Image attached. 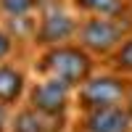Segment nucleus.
<instances>
[{
  "instance_id": "obj_1",
  "label": "nucleus",
  "mask_w": 132,
  "mask_h": 132,
  "mask_svg": "<svg viewBox=\"0 0 132 132\" xmlns=\"http://www.w3.org/2000/svg\"><path fill=\"white\" fill-rule=\"evenodd\" d=\"M35 69L40 77H53L77 90L95 74V56L79 42H63V45L42 48Z\"/></svg>"
},
{
  "instance_id": "obj_2",
  "label": "nucleus",
  "mask_w": 132,
  "mask_h": 132,
  "mask_svg": "<svg viewBox=\"0 0 132 132\" xmlns=\"http://www.w3.org/2000/svg\"><path fill=\"white\" fill-rule=\"evenodd\" d=\"M132 93V79L119 71H103L93 74L85 85L74 93V111H95V108H111V106H127Z\"/></svg>"
},
{
  "instance_id": "obj_3",
  "label": "nucleus",
  "mask_w": 132,
  "mask_h": 132,
  "mask_svg": "<svg viewBox=\"0 0 132 132\" xmlns=\"http://www.w3.org/2000/svg\"><path fill=\"white\" fill-rule=\"evenodd\" d=\"M132 35V21L127 16H87L79 21L77 40L85 50L98 58H108L111 53Z\"/></svg>"
},
{
  "instance_id": "obj_4",
  "label": "nucleus",
  "mask_w": 132,
  "mask_h": 132,
  "mask_svg": "<svg viewBox=\"0 0 132 132\" xmlns=\"http://www.w3.org/2000/svg\"><path fill=\"white\" fill-rule=\"evenodd\" d=\"M74 87H69L66 82H58L53 77H40L37 82H29V90L24 103H29L32 108L42 111L45 116L69 122V114L74 108Z\"/></svg>"
},
{
  "instance_id": "obj_5",
  "label": "nucleus",
  "mask_w": 132,
  "mask_h": 132,
  "mask_svg": "<svg viewBox=\"0 0 132 132\" xmlns=\"http://www.w3.org/2000/svg\"><path fill=\"white\" fill-rule=\"evenodd\" d=\"M69 132H132V111L127 106L82 111Z\"/></svg>"
},
{
  "instance_id": "obj_6",
  "label": "nucleus",
  "mask_w": 132,
  "mask_h": 132,
  "mask_svg": "<svg viewBox=\"0 0 132 132\" xmlns=\"http://www.w3.org/2000/svg\"><path fill=\"white\" fill-rule=\"evenodd\" d=\"M79 32V21L71 13L58 8H48L42 11V16L37 21V32H35V42L40 48H53V45H63L71 42Z\"/></svg>"
},
{
  "instance_id": "obj_7",
  "label": "nucleus",
  "mask_w": 132,
  "mask_h": 132,
  "mask_svg": "<svg viewBox=\"0 0 132 132\" xmlns=\"http://www.w3.org/2000/svg\"><path fill=\"white\" fill-rule=\"evenodd\" d=\"M69 122H61V119L45 116L42 111L32 108L29 103H21L13 108V116H11L8 132H69Z\"/></svg>"
},
{
  "instance_id": "obj_8",
  "label": "nucleus",
  "mask_w": 132,
  "mask_h": 132,
  "mask_svg": "<svg viewBox=\"0 0 132 132\" xmlns=\"http://www.w3.org/2000/svg\"><path fill=\"white\" fill-rule=\"evenodd\" d=\"M27 90H29V79H27L24 69L3 61L0 63V103L16 108L24 103Z\"/></svg>"
},
{
  "instance_id": "obj_9",
  "label": "nucleus",
  "mask_w": 132,
  "mask_h": 132,
  "mask_svg": "<svg viewBox=\"0 0 132 132\" xmlns=\"http://www.w3.org/2000/svg\"><path fill=\"white\" fill-rule=\"evenodd\" d=\"M85 16H127L129 0H71Z\"/></svg>"
},
{
  "instance_id": "obj_10",
  "label": "nucleus",
  "mask_w": 132,
  "mask_h": 132,
  "mask_svg": "<svg viewBox=\"0 0 132 132\" xmlns=\"http://www.w3.org/2000/svg\"><path fill=\"white\" fill-rule=\"evenodd\" d=\"M108 63H111V71H119L132 79V35L108 56Z\"/></svg>"
},
{
  "instance_id": "obj_11",
  "label": "nucleus",
  "mask_w": 132,
  "mask_h": 132,
  "mask_svg": "<svg viewBox=\"0 0 132 132\" xmlns=\"http://www.w3.org/2000/svg\"><path fill=\"white\" fill-rule=\"evenodd\" d=\"M40 5H42V0H0V13H5L8 19L32 16Z\"/></svg>"
},
{
  "instance_id": "obj_12",
  "label": "nucleus",
  "mask_w": 132,
  "mask_h": 132,
  "mask_svg": "<svg viewBox=\"0 0 132 132\" xmlns=\"http://www.w3.org/2000/svg\"><path fill=\"white\" fill-rule=\"evenodd\" d=\"M11 53H13V37L8 35V29L0 27V63H3Z\"/></svg>"
},
{
  "instance_id": "obj_13",
  "label": "nucleus",
  "mask_w": 132,
  "mask_h": 132,
  "mask_svg": "<svg viewBox=\"0 0 132 132\" xmlns=\"http://www.w3.org/2000/svg\"><path fill=\"white\" fill-rule=\"evenodd\" d=\"M11 116H13V108L0 103V132H8V124H11Z\"/></svg>"
},
{
  "instance_id": "obj_14",
  "label": "nucleus",
  "mask_w": 132,
  "mask_h": 132,
  "mask_svg": "<svg viewBox=\"0 0 132 132\" xmlns=\"http://www.w3.org/2000/svg\"><path fill=\"white\" fill-rule=\"evenodd\" d=\"M127 108H129V111H132V93H129V101H127Z\"/></svg>"
},
{
  "instance_id": "obj_15",
  "label": "nucleus",
  "mask_w": 132,
  "mask_h": 132,
  "mask_svg": "<svg viewBox=\"0 0 132 132\" xmlns=\"http://www.w3.org/2000/svg\"><path fill=\"white\" fill-rule=\"evenodd\" d=\"M129 3H132V0H129Z\"/></svg>"
}]
</instances>
